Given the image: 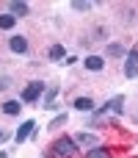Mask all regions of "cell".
<instances>
[{
	"instance_id": "6da1fadb",
	"label": "cell",
	"mask_w": 138,
	"mask_h": 158,
	"mask_svg": "<svg viewBox=\"0 0 138 158\" xmlns=\"http://www.w3.org/2000/svg\"><path fill=\"white\" fill-rule=\"evenodd\" d=\"M75 150H77V142H75V139H69V136H61V139H58V142L53 144V153H55L58 158L72 156Z\"/></svg>"
},
{
	"instance_id": "7a4b0ae2",
	"label": "cell",
	"mask_w": 138,
	"mask_h": 158,
	"mask_svg": "<svg viewBox=\"0 0 138 158\" xmlns=\"http://www.w3.org/2000/svg\"><path fill=\"white\" fill-rule=\"evenodd\" d=\"M41 94H44V83L41 81H33V83H28L22 89V103H36Z\"/></svg>"
},
{
	"instance_id": "3957f363",
	"label": "cell",
	"mask_w": 138,
	"mask_h": 158,
	"mask_svg": "<svg viewBox=\"0 0 138 158\" xmlns=\"http://www.w3.org/2000/svg\"><path fill=\"white\" fill-rule=\"evenodd\" d=\"M33 133H36V122H33V119H25V122L17 128V133H14V142H17V144H22V142H25L28 136H33Z\"/></svg>"
},
{
	"instance_id": "277c9868",
	"label": "cell",
	"mask_w": 138,
	"mask_h": 158,
	"mask_svg": "<svg viewBox=\"0 0 138 158\" xmlns=\"http://www.w3.org/2000/svg\"><path fill=\"white\" fill-rule=\"evenodd\" d=\"M8 47H11L14 53H25V50H28V39H25V36H11V39H8Z\"/></svg>"
},
{
	"instance_id": "5b68a950",
	"label": "cell",
	"mask_w": 138,
	"mask_h": 158,
	"mask_svg": "<svg viewBox=\"0 0 138 158\" xmlns=\"http://www.w3.org/2000/svg\"><path fill=\"white\" fill-rule=\"evenodd\" d=\"M83 64H86V69H91V72H100V69L105 67V61H102L100 56H89V58H86Z\"/></svg>"
},
{
	"instance_id": "8992f818",
	"label": "cell",
	"mask_w": 138,
	"mask_h": 158,
	"mask_svg": "<svg viewBox=\"0 0 138 158\" xmlns=\"http://www.w3.org/2000/svg\"><path fill=\"white\" fill-rule=\"evenodd\" d=\"M75 142H77L80 147H97V136H91V133H77Z\"/></svg>"
},
{
	"instance_id": "52a82bcc",
	"label": "cell",
	"mask_w": 138,
	"mask_h": 158,
	"mask_svg": "<svg viewBox=\"0 0 138 158\" xmlns=\"http://www.w3.org/2000/svg\"><path fill=\"white\" fill-rule=\"evenodd\" d=\"M19 108H22L19 100H6V103H3V114H8V117H17Z\"/></svg>"
},
{
	"instance_id": "ba28073f",
	"label": "cell",
	"mask_w": 138,
	"mask_h": 158,
	"mask_svg": "<svg viewBox=\"0 0 138 158\" xmlns=\"http://www.w3.org/2000/svg\"><path fill=\"white\" fill-rule=\"evenodd\" d=\"M55 94H58V86H50L44 92V108H55Z\"/></svg>"
},
{
	"instance_id": "9c48e42d",
	"label": "cell",
	"mask_w": 138,
	"mask_h": 158,
	"mask_svg": "<svg viewBox=\"0 0 138 158\" xmlns=\"http://www.w3.org/2000/svg\"><path fill=\"white\" fill-rule=\"evenodd\" d=\"M75 108L77 111H94V100L91 97H77L75 100Z\"/></svg>"
},
{
	"instance_id": "30bf717a",
	"label": "cell",
	"mask_w": 138,
	"mask_h": 158,
	"mask_svg": "<svg viewBox=\"0 0 138 158\" xmlns=\"http://www.w3.org/2000/svg\"><path fill=\"white\" fill-rule=\"evenodd\" d=\"M11 14H14V17H25V14H28V3L14 0V3H11Z\"/></svg>"
},
{
	"instance_id": "8fae6325",
	"label": "cell",
	"mask_w": 138,
	"mask_h": 158,
	"mask_svg": "<svg viewBox=\"0 0 138 158\" xmlns=\"http://www.w3.org/2000/svg\"><path fill=\"white\" fill-rule=\"evenodd\" d=\"M14 25H17V17L14 14H0V28L3 31H11Z\"/></svg>"
},
{
	"instance_id": "7c38bea8",
	"label": "cell",
	"mask_w": 138,
	"mask_h": 158,
	"mask_svg": "<svg viewBox=\"0 0 138 158\" xmlns=\"http://www.w3.org/2000/svg\"><path fill=\"white\" fill-rule=\"evenodd\" d=\"M50 58H53V61H61V58H66V50H64V44H53V47H50Z\"/></svg>"
},
{
	"instance_id": "4fadbf2b",
	"label": "cell",
	"mask_w": 138,
	"mask_h": 158,
	"mask_svg": "<svg viewBox=\"0 0 138 158\" xmlns=\"http://www.w3.org/2000/svg\"><path fill=\"white\" fill-rule=\"evenodd\" d=\"M108 156H111V150L102 147V144H97L94 150H89V158H108Z\"/></svg>"
},
{
	"instance_id": "5bb4252c",
	"label": "cell",
	"mask_w": 138,
	"mask_h": 158,
	"mask_svg": "<svg viewBox=\"0 0 138 158\" xmlns=\"http://www.w3.org/2000/svg\"><path fill=\"white\" fill-rule=\"evenodd\" d=\"M111 103V111H116V114H122V106H124V97L122 94H116L113 100H108Z\"/></svg>"
},
{
	"instance_id": "9a60e30c",
	"label": "cell",
	"mask_w": 138,
	"mask_h": 158,
	"mask_svg": "<svg viewBox=\"0 0 138 158\" xmlns=\"http://www.w3.org/2000/svg\"><path fill=\"white\" fill-rule=\"evenodd\" d=\"M108 56H116L119 58V56H124V47L122 44H108Z\"/></svg>"
},
{
	"instance_id": "2e32d148",
	"label": "cell",
	"mask_w": 138,
	"mask_h": 158,
	"mask_svg": "<svg viewBox=\"0 0 138 158\" xmlns=\"http://www.w3.org/2000/svg\"><path fill=\"white\" fill-rule=\"evenodd\" d=\"M127 64H130V67H138V47H133V50L127 53Z\"/></svg>"
},
{
	"instance_id": "e0dca14e",
	"label": "cell",
	"mask_w": 138,
	"mask_h": 158,
	"mask_svg": "<svg viewBox=\"0 0 138 158\" xmlns=\"http://www.w3.org/2000/svg\"><path fill=\"white\" fill-rule=\"evenodd\" d=\"M72 8H75V11H89V8H91V3H83V0H75V3H72Z\"/></svg>"
},
{
	"instance_id": "ac0fdd59",
	"label": "cell",
	"mask_w": 138,
	"mask_h": 158,
	"mask_svg": "<svg viewBox=\"0 0 138 158\" xmlns=\"http://www.w3.org/2000/svg\"><path fill=\"white\" fill-rule=\"evenodd\" d=\"M64 122H66V114H58V117H55V119L50 122V128H61Z\"/></svg>"
},
{
	"instance_id": "d6986e66",
	"label": "cell",
	"mask_w": 138,
	"mask_h": 158,
	"mask_svg": "<svg viewBox=\"0 0 138 158\" xmlns=\"http://www.w3.org/2000/svg\"><path fill=\"white\" fill-rule=\"evenodd\" d=\"M124 75H127V78H136V75H138V67H130V64H124Z\"/></svg>"
},
{
	"instance_id": "ffe728a7",
	"label": "cell",
	"mask_w": 138,
	"mask_h": 158,
	"mask_svg": "<svg viewBox=\"0 0 138 158\" xmlns=\"http://www.w3.org/2000/svg\"><path fill=\"white\" fill-rule=\"evenodd\" d=\"M3 89H8V78H0V92Z\"/></svg>"
},
{
	"instance_id": "44dd1931",
	"label": "cell",
	"mask_w": 138,
	"mask_h": 158,
	"mask_svg": "<svg viewBox=\"0 0 138 158\" xmlns=\"http://www.w3.org/2000/svg\"><path fill=\"white\" fill-rule=\"evenodd\" d=\"M3 139H6V133H3V131H0V142H3Z\"/></svg>"
}]
</instances>
